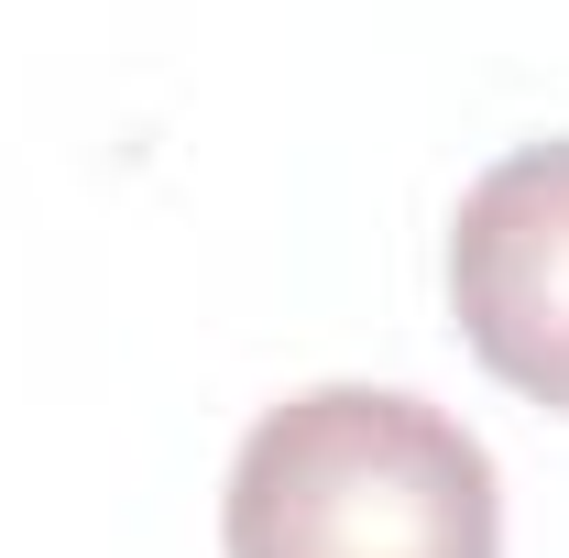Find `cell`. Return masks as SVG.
I'll list each match as a JSON object with an SVG mask.
<instances>
[{"mask_svg":"<svg viewBox=\"0 0 569 558\" xmlns=\"http://www.w3.org/2000/svg\"><path fill=\"white\" fill-rule=\"evenodd\" d=\"M449 307L482 372L569 417V142H526L449 219Z\"/></svg>","mask_w":569,"mask_h":558,"instance_id":"2","label":"cell"},{"mask_svg":"<svg viewBox=\"0 0 569 558\" xmlns=\"http://www.w3.org/2000/svg\"><path fill=\"white\" fill-rule=\"evenodd\" d=\"M219 537L230 558H503V492L460 417L318 383L241 438Z\"/></svg>","mask_w":569,"mask_h":558,"instance_id":"1","label":"cell"}]
</instances>
